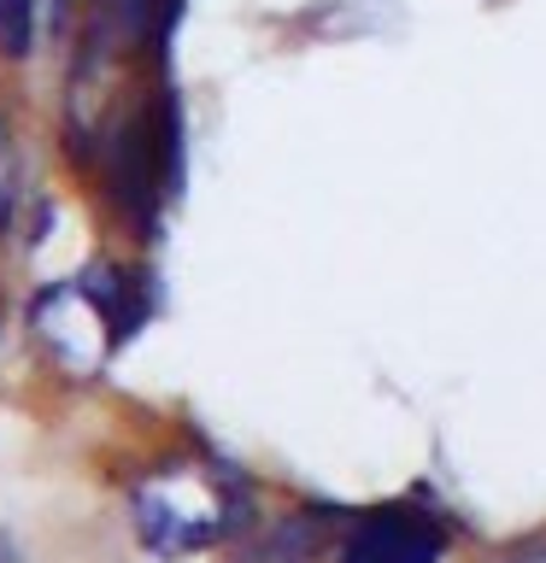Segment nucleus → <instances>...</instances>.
<instances>
[{
	"label": "nucleus",
	"mask_w": 546,
	"mask_h": 563,
	"mask_svg": "<svg viewBox=\"0 0 546 563\" xmlns=\"http://www.w3.org/2000/svg\"><path fill=\"white\" fill-rule=\"evenodd\" d=\"M35 47V0H0V59H24Z\"/></svg>",
	"instance_id": "20e7f679"
},
{
	"label": "nucleus",
	"mask_w": 546,
	"mask_h": 563,
	"mask_svg": "<svg viewBox=\"0 0 546 563\" xmlns=\"http://www.w3.org/2000/svg\"><path fill=\"white\" fill-rule=\"evenodd\" d=\"M440 552H447V528L412 505L370 510L341 540V563H440Z\"/></svg>",
	"instance_id": "7ed1b4c3"
},
{
	"label": "nucleus",
	"mask_w": 546,
	"mask_h": 563,
	"mask_svg": "<svg viewBox=\"0 0 546 563\" xmlns=\"http://www.w3.org/2000/svg\"><path fill=\"white\" fill-rule=\"evenodd\" d=\"M505 563H546V552H517V558H505Z\"/></svg>",
	"instance_id": "423d86ee"
},
{
	"label": "nucleus",
	"mask_w": 546,
	"mask_h": 563,
	"mask_svg": "<svg viewBox=\"0 0 546 563\" xmlns=\"http://www.w3.org/2000/svg\"><path fill=\"white\" fill-rule=\"evenodd\" d=\"M247 522V493L223 464L176 457L135 482V534L159 558H188L229 540Z\"/></svg>",
	"instance_id": "f257e3e1"
},
{
	"label": "nucleus",
	"mask_w": 546,
	"mask_h": 563,
	"mask_svg": "<svg viewBox=\"0 0 546 563\" xmlns=\"http://www.w3.org/2000/svg\"><path fill=\"white\" fill-rule=\"evenodd\" d=\"M141 317V299L123 276L112 271H95V276H77L65 288H53L42 306H35V329H42V346L59 358L70 376H88V369L106 364L123 334L135 329Z\"/></svg>",
	"instance_id": "f03ea898"
},
{
	"label": "nucleus",
	"mask_w": 546,
	"mask_h": 563,
	"mask_svg": "<svg viewBox=\"0 0 546 563\" xmlns=\"http://www.w3.org/2000/svg\"><path fill=\"white\" fill-rule=\"evenodd\" d=\"M12 200H18V153H12V130L0 118V229L12 218Z\"/></svg>",
	"instance_id": "39448f33"
},
{
	"label": "nucleus",
	"mask_w": 546,
	"mask_h": 563,
	"mask_svg": "<svg viewBox=\"0 0 546 563\" xmlns=\"http://www.w3.org/2000/svg\"><path fill=\"white\" fill-rule=\"evenodd\" d=\"M0 563H18V558H12V540H7V534H0Z\"/></svg>",
	"instance_id": "0eeeda50"
}]
</instances>
